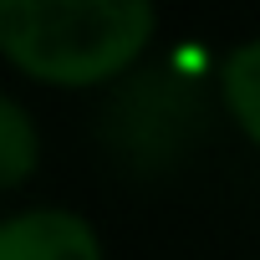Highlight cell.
Masks as SVG:
<instances>
[{"label":"cell","mask_w":260,"mask_h":260,"mask_svg":"<svg viewBox=\"0 0 260 260\" xmlns=\"http://www.w3.org/2000/svg\"><path fill=\"white\" fill-rule=\"evenodd\" d=\"M158 41L148 0H0V56L41 87H107Z\"/></svg>","instance_id":"cell-1"},{"label":"cell","mask_w":260,"mask_h":260,"mask_svg":"<svg viewBox=\"0 0 260 260\" xmlns=\"http://www.w3.org/2000/svg\"><path fill=\"white\" fill-rule=\"evenodd\" d=\"M0 260H107V245L82 209L31 204L0 219Z\"/></svg>","instance_id":"cell-2"},{"label":"cell","mask_w":260,"mask_h":260,"mask_svg":"<svg viewBox=\"0 0 260 260\" xmlns=\"http://www.w3.org/2000/svg\"><path fill=\"white\" fill-rule=\"evenodd\" d=\"M36 169H41V127H36V112L16 92H0V194L31 184Z\"/></svg>","instance_id":"cell-3"},{"label":"cell","mask_w":260,"mask_h":260,"mask_svg":"<svg viewBox=\"0 0 260 260\" xmlns=\"http://www.w3.org/2000/svg\"><path fill=\"white\" fill-rule=\"evenodd\" d=\"M219 102H224L230 122L260 148V36L230 46V56L219 67Z\"/></svg>","instance_id":"cell-4"}]
</instances>
